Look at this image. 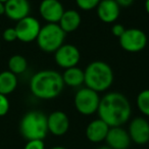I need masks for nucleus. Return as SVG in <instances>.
<instances>
[{
  "mask_svg": "<svg viewBox=\"0 0 149 149\" xmlns=\"http://www.w3.org/2000/svg\"><path fill=\"white\" fill-rule=\"evenodd\" d=\"M97 113L100 120L105 122L110 128L123 127L130 120L132 107L124 94L109 92L100 98Z\"/></svg>",
  "mask_w": 149,
  "mask_h": 149,
  "instance_id": "nucleus-1",
  "label": "nucleus"
},
{
  "mask_svg": "<svg viewBox=\"0 0 149 149\" xmlns=\"http://www.w3.org/2000/svg\"><path fill=\"white\" fill-rule=\"evenodd\" d=\"M63 87L61 74L52 70H44L36 72L30 81L32 94L43 100L56 98L62 92Z\"/></svg>",
  "mask_w": 149,
  "mask_h": 149,
  "instance_id": "nucleus-2",
  "label": "nucleus"
},
{
  "mask_svg": "<svg viewBox=\"0 0 149 149\" xmlns=\"http://www.w3.org/2000/svg\"><path fill=\"white\" fill-rule=\"evenodd\" d=\"M87 88L96 91L97 93L109 89L113 83V72L108 63L101 60H96L87 65L84 70Z\"/></svg>",
  "mask_w": 149,
  "mask_h": 149,
  "instance_id": "nucleus-3",
  "label": "nucleus"
},
{
  "mask_svg": "<svg viewBox=\"0 0 149 149\" xmlns=\"http://www.w3.org/2000/svg\"><path fill=\"white\" fill-rule=\"evenodd\" d=\"M19 132L27 141L44 140L48 134L47 116L39 110L28 111L19 122Z\"/></svg>",
  "mask_w": 149,
  "mask_h": 149,
  "instance_id": "nucleus-4",
  "label": "nucleus"
},
{
  "mask_svg": "<svg viewBox=\"0 0 149 149\" xmlns=\"http://www.w3.org/2000/svg\"><path fill=\"white\" fill-rule=\"evenodd\" d=\"M64 38L65 33L58 24H46L44 27H41L36 41L42 51L51 53L63 45Z\"/></svg>",
  "mask_w": 149,
  "mask_h": 149,
  "instance_id": "nucleus-5",
  "label": "nucleus"
},
{
  "mask_svg": "<svg viewBox=\"0 0 149 149\" xmlns=\"http://www.w3.org/2000/svg\"><path fill=\"white\" fill-rule=\"evenodd\" d=\"M100 103L99 93L87 87L81 88L74 94V104L78 112L83 116H92L97 112Z\"/></svg>",
  "mask_w": 149,
  "mask_h": 149,
  "instance_id": "nucleus-6",
  "label": "nucleus"
},
{
  "mask_svg": "<svg viewBox=\"0 0 149 149\" xmlns=\"http://www.w3.org/2000/svg\"><path fill=\"white\" fill-rule=\"evenodd\" d=\"M120 45L125 51L136 53L140 52L147 45V36L142 30L131 28L126 29L122 36L118 38Z\"/></svg>",
  "mask_w": 149,
  "mask_h": 149,
  "instance_id": "nucleus-7",
  "label": "nucleus"
},
{
  "mask_svg": "<svg viewBox=\"0 0 149 149\" xmlns=\"http://www.w3.org/2000/svg\"><path fill=\"white\" fill-rule=\"evenodd\" d=\"M15 29L17 32V40L24 43H30L37 39L41 30V25L36 17L28 15L27 17L17 22Z\"/></svg>",
  "mask_w": 149,
  "mask_h": 149,
  "instance_id": "nucleus-8",
  "label": "nucleus"
},
{
  "mask_svg": "<svg viewBox=\"0 0 149 149\" xmlns=\"http://www.w3.org/2000/svg\"><path fill=\"white\" fill-rule=\"evenodd\" d=\"M81 59V53L77 46L72 44H63L54 52V60L59 68L64 70L77 66Z\"/></svg>",
  "mask_w": 149,
  "mask_h": 149,
  "instance_id": "nucleus-9",
  "label": "nucleus"
},
{
  "mask_svg": "<svg viewBox=\"0 0 149 149\" xmlns=\"http://www.w3.org/2000/svg\"><path fill=\"white\" fill-rule=\"evenodd\" d=\"M129 136L137 145H145L149 142V122L142 116H136L129 124Z\"/></svg>",
  "mask_w": 149,
  "mask_h": 149,
  "instance_id": "nucleus-10",
  "label": "nucleus"
},
{
  "mask_svg": "<svg viewBox=\"0 0 149 149\" xmlns=\"http://www.w3.org/2000/svg\"><path fill=\"white\" fill-rule=\"evenodd\" d=\"M64 8L59 0H42L39 5V13L47 24H58Z\"/></svg>",
  "mask_w": 149,
  "mask_h": 149,
  "instance_id": "nucleus-11",
  "label": "nucleus"
},
{
  "mask_svg": "<svg viewBox=\"0 0 149 149\" xmlns=\"http://www.w3.org/2000/svg\"><path fill=\"white\" fill-rule=\"evenodd\" d=\"M48 133L54 136H63L70 129V118L65 112L61 110H55L47 116Z\"/></svg>",
  "mask_w": 149,
  "mask_h": 149,
  "instance_id": "nucleus-12",
  "label": "nucleus"
},
{
  "mask_svg": "<svg viewBox=\"0 0 149 149\" xmlns=\"http://www.w3.org/2000/svg\"><path fill=\"white\" fill-rule=\"evenodd\" d=\"M105 142L111 149H129L132 141L128 131L123 127H111L107 133Z\"/></svg>",
  "mask_w": 149,
  "mask_h": 149,
  "instance_id": "nucleus-13",
  "label": "nucleus"
},
{
  "mask_svg": "<svg viewBox=\"0 0 149 149\" xmlns=\"http://www.w3.org/2000/svg\"><path fill=\"white\" fill-rule=\"evenodd\" d=\"M4 7L6 17L15 22L27 17L31 10L28 0H8L4 3Z\"/></svg>",
  "mask_w": 149,
  "mask_h": 149,
  "instance_id": "nucleus-14",
  "label": "nucleus"
},
{
  "mask_svg": "<svg viewBox=\"0 0 149 149\" xmlns=\"http://www.w3.org/2000/svg\"><path fill=\"white\" fill-rule=\"evenodd\" d=\"M96 10L100 21L105 24H111L120 17V7L116 0H101L96 7Z\"/></svg>",
  "mask_w": 149,
  "mask_h": 149,
  "instance_id": "nucleus-15",
  "label": "nucleus"
},
{
  "mask_svg": "<svg viewBox=\"0 0 149 149\" xmlns=\"http://www.w3.org/2000/svg\"><path fill=\"white\" fill-rule=\"evenodd\" d=\"M110 127L100 118H96L89 123L85 131L87 139L92 143H100L105 141Z\"/></svg>",
  "mask_w": 149,
  "mask_h": 149,
  "instance_id": "nucleus-16",
  "label": "nucleus"
},
{
  "mask_svg": "<svg viewBox=\"0 0 149 149\" xmlns=\"http://www.w3.org/2000/svg\"><path fill=\"white\" fill-rule=\"evenodd\" d=\"M82 19L80 13L74 9H68V10H64L61 19L58 22V25L64 33L68 34L76 31L80 27Z\"/></svg>",
  "mask_w": 149,
  "mask_h": 149,
  "instance_id": "nucleus-17",
  "label": "nucleus"
},
{
  "mask_svg": "<svg viewBox=\"0 0 149 149\" xmlns=\"http://www.w3.org/2000/svg\"><path fill=\"white\" fill-rule=\"evenodd\" d=\"M61 77L64 85L72 88L80 87L83 85L84 81H85L84 70L78 66H72V68L64 70Z\"/></svg>",
  "mask_w": 149,
  "mask_h": 149,
  "instance_id": "nucleus-18",
  "label": "nucleus"
},
{
  "mask_svg": "<svg viewBox=\"0 0 149 149\" xmlns=\"http://www.w3.org/2000/svg\"><path fill=\"white\" fill-rule=\"evenodd\" d=\"M17 87V77L9 70L0 72V94L7 96Z\"/></svg>",
  "mask_w": 149,
  "mask_h": 149,
  "instance_id": "nucleus-19",
  "label": "nucleus"
},
{
  "mask_svg": "<svg viewBox=\"0 0 149 149\" xmlns=\"http://www.w3.org/2000/svg\"><path fill=\"white\" fill-rule=\"evenodd\" d=\"M28 68V61L21 54H15L8 60V68L9 72L15 74H21L26 72Z\"/></svg>",
  "mask_w": 149,
  "mask_h": 149,
  "instance_id": "nucleus-20",
  "label": "nucleus"
},
{
  "mask_svg": "<svg viewBox=\"0 0 149 149\" xmlns=\"http://www.w3.org/2000/svg\"><path fill=\"white\" fill-rule=\"evenodd\" d=\"M136 104L139 111L145 116L149 118V89L142 90L138 94L136 99Z\"/></svg>",
  "mask_w": 149,
  "mask_h": 149,
  "instance_id": "nucleus-21",
  "label": "nucleus"
},
{
  "mask_svg": "<svg viewBox=\"0 0 149 149\" xmlns=\"http://www.w3.org/2000/svg\"><path fill=\"white\" fill-rule=\"evenodd\" d=\"M100 1L101 0H76V3L79 8L88 11L96 8Z\"/></svg>",
  "mask_w": 149,
  "mask_h": 149,
  "instance_id": "nucleus-22",
  "label": "nucleus"
},
{
  "mask_svg": "<svg viewBox=\"0 0 149 149\" xmlns=\"http://www.w3.org/2000/svg\"><path fill=\"white\" fill-rule=\"evenodd\" d=\"M9 100L7 96L0 94V116H4L9 110Z\"/></svg>",
  "mask_w": 149,
  "mask_h": 149,
  "instance_id": "nucleus-23",
  "label": "nucleus"
},
{
  "mask_svg": "<svg viewBox=\"0 0 149 149\" xmlns=\"http://www.w3.org/2000/svg\"><path fill=\"white\" fill-rule=\"evenodd\" d=\"M3 40L6 42H13L15 40H17V32H15V28H7L3 31L2 34Z\"/></svg>",
  "mask_w": 149,
  "mask_h": 149,
  "instance_id": "nucleus-24",
  "label": "nucleus"
},
{
  "mask_svg": "<svg viewBox=\"0 0 149 149\" xmlns=\"http://www.w3.org/2000/svg\"><path fill=\"white\" fill-rule=\"evenodd\" d=\"M24 149H45V143L43 140H29Z\"/></svg>",
  "mask_w": 149,
  "mask_h": 149,
  "instance_id": "nucleus-25",
  "label": "nucleus"
},
{
  "mask_svg": "<svg viewBox=\"0 0 149 149\" xmlns=\"http://www.w3.org/2000/svg\"><path fill=\"white\" fill-rule=\"evenodd\" d=\"M125 31H126V28L123 25H120V24H114L111 28V32L113 34V36H116L118 38H120L124 34Z\"/></svg>",
  "mask_w": 149,
  "mask_h": 149,
  "instance_id": "nucleus-26",
  "label": "nucleus"
},
{
  "mask_svg": "<svg viewBox=\"0 0 149 149\" xmlns=\"http://www.w3.org/2000/svg\"><path fill=\"white\" fill-rule=\"evenodd\" d=\"M135 0H116V2L120 7H130L134 3Z\"/></svg>",
  "mask_w": 149,
  "mask_h": 149,
  "instance_id": "nucleus-27",
  "label": "nucleus"
},
{
  "mask_svg": "<svg viewBox=\"0 0 149 149\" xmlns=\"http://www.w3.org/2000/svg\"><path fill=\"white\" fill-rule=\"evenodd\" d=\"M5 15V7H4V3L0 2V17L1 15Z\"/></svg>",
  "mask_w": 149,
  "mask_h": 149,
  "instance_id": "nucleus-28",
  "label": "nucleus"
},
{
  "mask_svg": "<svg viewBox=\"0 0 149 149\" xmlns=\"http://www.w3.org/2000/svg\"><path fill=\"white\" fill-rule=\"evenodd\" d=\"M145 10L149 15V0H145Z\"/></svg>",
  "mask_w": 149,
  "mask_h": 149,
  "instance_id": "nucleus-29",
  "label": "nucleus"
},
{
  "mask_svg": "<svg viewBox=\"0 0 149 149\" xmlns=\"http://www.w3.org/2000/svg\"><path fill=\"white\" fill-rule=\"evenodd\" d=\"M50 149H66V148L63 146H54V147H51Z\"/></svg>",
  "mask_w": 149,
  "mask_h": 149,
  "instance_id": "nucleus-30",
  "label": "nucleus"
},
{
  "mask_svg": "<svg viewBox=\"0 0 149 149\" xmlns=\"http://www.w3.org/2000/svg\"><path fill=\"white\" fill-rule=\"evenodd\" d=\"M98 149H111V148H109V147L106 145V146H101V147H99Z\"/></svg>",
  "mask_w": 149,
  "mask_h": 149,
  "instance_id": "nucleus-31",
  "label": "nucleus"
},
{
  "mask_svg": "<svg viewBox=\"0 0 149 149\" xmlns=\"http://www.w3.org/2000/svg\"><path fill=\"white\" fill-rule=\"evenodd\" d=\"M6 1H8V0H0V2H3V3H5Z\"/></svg>",
  "mask_w": 149,
  "mask_h": 149,
  "instance_id": "nucleus-32",
  "label": "nucleus"
},
{
  "mask_svg": "<svg viewBox=\"0 0 149 149\" xmlns=\"http://www.w3.org/2000/svg\"><path fill=\"white\" fill-rule=\"evenodd\" d=\"M0 48H1V44H0Z\"/></svg>",
  "mask_w": 149,
  "mask_h": 149,
  "instance_id": "nucleus-33",
  "label": "nucleus"
}]
</instances>
